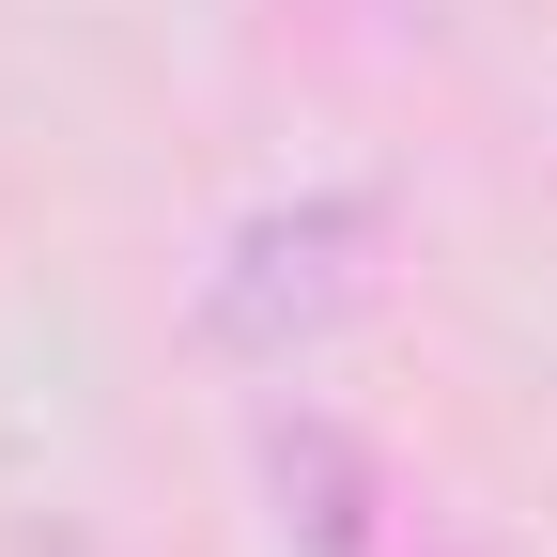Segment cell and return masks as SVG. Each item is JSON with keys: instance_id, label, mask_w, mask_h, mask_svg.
I'll return each mask as SVG.
<instances>
[{"instance_id": "1", "label": "cell", "mask_w": 557, "mask_h": 557, "mask_svg": "<svg viewBox=\"0 0 557 557\" xmlns=\"http://www.w3.org/2000/svg\"><path fill=\"white\" fill-rule=\"evenodd\" d=\"M357 248H372V201H295V218H248L201 325L233 341V357H278V341H310L357 310Z\"/></svg>"}]
</instances>
